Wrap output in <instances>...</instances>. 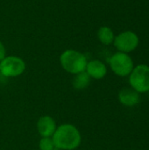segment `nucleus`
Returning <instances> with one entry per match:
<instances>
[{"mask_svg": "<svg viewBox=\"0 0 149 150\" xmlns=\"http://www.w3.org/2000/svg\"><path fill=\"white\" fill-rule=\"evenodd\" d=\"M129 82L133 90L139 93L149 91V67L144 64L138 65L131 72Z\"/></svg>", "mask_w": 149, "mask_h": 150, "instance_id": "3", "label": "nucleus"}, {"mask_svg": "<svg viewBox=\"0 0 149 150\" xmlns=\"http://www.w3.org/2000/svg\"><path fill=\"white\" fill-rule=\"evenodd\" d=\"M90 82V76L88 75L87 72L83 71L76 74V76L74 77L73 86L76 90H83L89 86Z\"/></svg>", "mask_w": 149, "mask_h": 150, "instance_id": "10", "label": "nucleus"}, {"mask_svg": "<svg viewBox=\"0 0 149 150\" xmlns=\"http://www.w3.org/2000/svg\"><path fill=\"white\" fill-rule=\"evenodd\" d=\"M4 55H5V49L3 43L0 41V62L4 58Z\"/></svg>", "mask_w": 149, "mask_h": 150, "instance_id": "13", "label": "nucleus"}, {"mask_svg": "<svg viewBox=\"0 0 149 150\" xmlns=\"http://www.w3.org/2000/svg\"><path fill=\"white\" fill-rule=\"evenodd\" d=\"M54 144L53 140L49 137H43L40 142V150H54Z\"/></svg>", "mask_w": 149, "mask_h": 150, "instance_id": "12", "label": "nucleus"}, {"mask_svg": "<svg viewBox=\"0 0 149 150\" xmlns=\"http://www.w3.org/2000/svg\"><path fill=\"white\" fill-rule=\"evenodd\" d=\"M37 127L40 134L42 137H50L56 130L55 122L49 116L41 117L37 123Z\"/></svg>", "mask_w": 149, "mask_h": 150, "instance_id": "7", "label": "nucleus"}, {"mask_svg": "<svg viewBox=\"0 0 149 150\" xmlns=\"http://www.w3.org/2000/svg\"><path fill=\"white\" fill-rule=\"evenodd\" d=\"M53 142L57 149L72 150L76 149L81 143L79 131L70 124L60 126L53 136Z\"/></svg>", "mask_w": 149, "mask_h": 150, "instance_id": "1", "label": "nucleus"}, {"mask_svg": "<svg viewBox=\"0 0 149 150\" xmlns=\"http://www.w3.org/2000/svg\"><path fill=\"white\" fill-rule=\"evenodd\" d=\"M62 68L71 74H78L86 69L87 60L84 54L76 50H66L60 57Z\"/></svg>", "mask_w": 149, "mask_h": 150, "instance_id": "2", "label": "nucleus"}, {"mask_svg": "<svg viewBox=\"0 0 149 150\" xmlns=\"http://www.w3.org/2000/svg\"><path fill=\"white\" fill-rule=\"evenodd\" d=\"M97 37L99 40L105 45H110L114 40V33L112 30L108 26H102L97 32Z\"/></svg>", "mask_w": 149, "mask_h": 150, "instance_id": "11", "label": "nucleus"}, {"mask_svg": "<svg viewBox=\"0 0 149 150\" xmlns=\"http://www.w3.org/2000/svg\"><path fill=\"white\" fill-rule=\"evenodd\" d=\"M110 66L112 71L119 76H126L133 69V62L126 53L119 52L110 59Z\"/></svg>", "mask_w": 149, "mask_h": 150, "instance_id": "4", "label": "nucleus"}, {"mask_svg": "<svg viewBox=\"0 0 149 150\" xmlns=\"http://www.w3.org/2000/svg\"><path fill=\"white\" fill-rule=\"evenodd\" d=\"M114 46L122 53L133 51L139 45V38L137 34L131 31H126L119 34L114 38Z\"/></svg>", "mask_w": 149, "mask_h": 150, "instance_id": "6", "label": "nucleus"}, {"mask_svg": "<svg viewBox=\"0 0 149 150\" xmlns=\"http://www.w3.org/2000/svg\"><path fill=\"white\" fill-rule=\"evenodd\" d=\"M85 69L88 75L95 79H101L107 73L106 66L98 60H94L87 63Z\"/></svg>", "mask_w": 149, "mask_h": 150, "instance_id": "8", "label": "nucleus"}, {"mask_svg": "<svg viewBox=\"0 0 149 150\" xmlns=\"http://www.w3.org/2000/svg\"><path fill=\"white\" fill-rule=\"evenodd\" d=\"M25 69L24 61L17 56L4 57L0 62V73L8 77H14L21 75Z\"/></svg>", "mask_w": 149, "mask_h": 150, "instance_id": "5", "label": "nucleus"}, {"mask_svg": "<svg viewBox=\"0 0 149 150\" xmlns=\"http://www.w3.org/2000/svg\"><path fill=\"white\" fill-rule=\"evenodd\" d=\"M140 94L133 89H123L119 94V99L126 106H134L140 102Z\"/></svg>", "mask_w": 149, "mask_h": 150, "instance_id": "9", "label": "nucleus"}, {"mask_svg": "<svg viewBox=\"0 0 149 150\" xmlns=\"http://www.w3.org/2000/svg\"><path fill=\"white\" fill-rule=\"evenodd\" d=\"M0 75H1V73H0Z\"/></svg>", "mask_w": 149, "mask_h": 150, "instance_id": "14", "label": "nucleus"}]
</instances>
